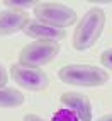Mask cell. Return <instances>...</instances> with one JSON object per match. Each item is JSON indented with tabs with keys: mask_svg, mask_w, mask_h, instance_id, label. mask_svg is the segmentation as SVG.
<instances>
[{
	"mask_svg": "<svg viewBox=\"0 0 112 121\" xmlns=\"http://www.w3.org/2000/svg\"><path fill=\"white\" fill-rule=\"evenodd\" d=\"M104 26H105V12L99 7H92L85 12L82 21L73 33V46L78 51H85L97 43Z\"/></svg>",
	"mask_w": 112,
	"mask_h": 121,
	"instance_id": "cell-1",
	"label": "cell"
},
{
	"mask_svg": "<svg viewBox=\"0 0 112 121\" xmlns=\"http://www.w3.org/2000/svg\"><path fill=\"white\" fill-rule=\"evenodd\" d=\"M58 78L65 84L78 85V87H100L107 84L109 72L105 68L95 65H82V63H71L61 67L58 72Z\"/></svg>",
	"mask_w": 112,
	"mask_h": 121,
	"instance_id": "cell-2",
	"label": "cell"
},
{
	"mask_svg": "<svg viewBox=\"0 0 112 121\" xmlns=\"http://www.w3.org/2000/svg\"><path fill=\"white\" fill-rule=\"evenodd\" d=\"M60 53V43L49 39H36L26 44L19 53V65L39 68L46 63L53 61Z\"/></svg>",
	"mask_w": 112,
	"mask_h": 121,
	"instance_id": "cell-3",
	"label": "cell"
},
{
	"mask_svg": "<svg viewBox=\"0 0 112 121\" xmlns=\"http://www.w3.org/2000/svg\"><path fill=\"white\" fill-rule=\"evenodd\" d=\"M36 21L46 26L65 29L76 22V12L58 2H37L32 9Z\"/></svg>",
	"mask_w": 112,
	"mask_h": 121,
	"instance_id": "cell-4",
	"label": "cell"
},
{
	"mask_svg": "<svg viewBox=\"0 0 112 121\" xmlns=\"http://www.w3.org/2000/svg\"><path fill=\"white\" fill-rule=\"evenodd\" d=\"M10 77L15 80V84L27 91H44L49 85V77L43 68H31L22 65L10 67Z\"/></svg>",
	"mask_w": 112,
	"mask_h": 121,
	"instance_id": "cell-5",
	"label": "cell"
},
{
	"mask_svg": "<svg viewBox=\"0 0 112 121\" xmlns=\"http://www.w3.org/2000/svg\"><path fill=\"white\" fill-rule=\"evenodd\" d=\"M29 24V15L24 10L5 9L0 12V36H9L14 33L24 31Z\"/></svg>",
	"mask_w": 112,
	"mask_h": 121,
	"instance_id": "cell-6",
	"label": "cell"
},
{
	"mask_svg": "<svg viewBox=\"0 0 112 121\" xmlns=\"http://www.w3.org/2000/svg\"><path fill=\"white\" fill-rule=\"evenodd\" d=\"M60 101L63 106H66L73 111L80 121H93L92 119V104L87 95L78 94V92H65V94H61Z\"/></svg>",
	"mask_w": 112,
	"mask_h": 121,
	"instance_id": "cell-7",
	"label": "cell"
},
{
	"mask_svg": "<svg viewBox=\"0 0 112 121\" xmlns=\"http://www.w3.org/2000/svg\"><path fill=\"white\" fill-rule=\"evenodd\" d=\"M24 33L29 38H34V39H49V41H58V43L66 38L65 29L46 26V24L37 22V21H29V24L24 27Z\"/></svg>",
	"mask_w": 112,
	"mask_h": 121,
	"instance_id": "cell-8",
	"label": "cell"
},
{
	"mask_svg": "<svg viewBox=\"0 0 112 121\" xmlns=\"http://www.w3.org/2000/svg\"><path fill=\"white\" fill-rule=\"evenodd\" d=\"M26 97L24 94L17 89H12V87H0V108H17L22 106Z\"/></svg>",
	"mask_w": 112,
	"mask_h": 121,
	"instance_id": "cell-9",
	"label": "cell"
},
{
	"mask_svg": "<svg viewBox=\"0 0 112 121\" xmlns=\"http://www.w3.org/2000/svg\"><path fill=\"white\" fill-rule=\"evenodd\" d=\"M51 121H80V119L70 108H61L53 114Z\"/></svg>",
	"mask_w": 112,
	"mask_h": 121,
	"instance_id": "cell-10",
	"label": "cell"
},
{
	"mask_svg": "<svg viewBox=\"0 0 112 121\" xmlns=\"http://www.w3.org/2000/svg\"><path fill=\"white\" fill-rule=\"evenodd\" d=\"M37 2H32V0H7L5 5L7 9H14V10H24V9H29V7H32Z\"/></svg>",
	"mask_w": 112,
	"mask_h": 121,
	"instance_id": "cell-11",
	"label": "cell"
},
{
	"mask_svg": "<svg viewBox=\"0 0 112 121\" xmlns=\"http://www.w3.org/2000/svg\"><path fill=\"white\" fill-rule=\"evenodd\" d=\"M100 65L109 68V70H112V48L110 50H105L100 55Z\"/></svg>",
	"mask_w": 112,
	"mask_h": 121,
	"instance_id": "cell-12",
	"label": "cell"
},
{
	"mask_svg": "<svg viewBox=\"0 0 112 121\" xmlns=\"http://www.w3.org/2000/svg\"><path fill=\"white\" fill-rule=\"evenodd\" d=\"M7 82H9V73H7L5 67L0 63V87H4Z\"/></svg>",
	"mask_w": 112,
	"mask_h": 121,
	"instance_id": "cell-13",
	"label": "cell"
},
{
	"mask_svg": "<svg viewBox=\"0 0 112 121\" xmlns=\"http://www.w3.org/2000/svg\"><path fill=\"white\" fill-rule=\"evenodd\" d=\"M24 121H44L41 116H37V114H32V112H31V114H26L24 116Z\"/></svg>",
	"mask_w": 112,
	"mask_h": 121,
	"instance_id": "cell-14",
	"label": "cell"
},
{
	"mask_svg": "<svg viewBox=\"0 0 112 121\" xmlns=\"http://www.w3.org/2000/svg\"><path fill=\"white\" fill-rule=\"evenodd\" d=\"M97 121H112V112H110V114H104V116L99 118Z\"/></svg>",
	"mask_w": 112,
	"mask_h": 121,
	"instance_id": "cell-15",
	"label": "cell"
}]
</instances>
